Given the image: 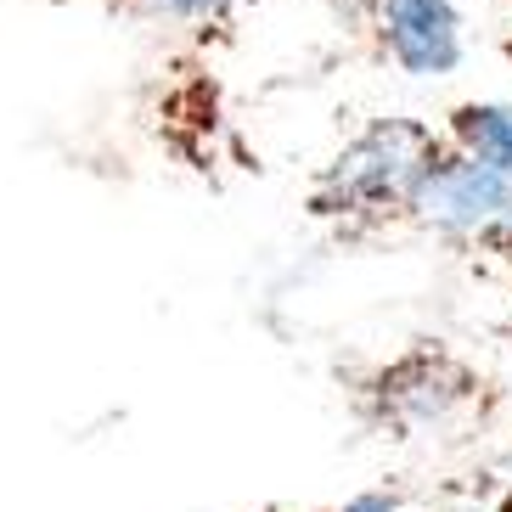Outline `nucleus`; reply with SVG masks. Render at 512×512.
I'll return each instance as SVG.
<instances>
[{"label": "nucleus", "mask_w": 512, "mask_h": 512, "mask_svg": "<svg viewBox=\"0 0 512 512\" xmlns=\"http://www.w3.org/2000/svg\"><path fill=\"white\" fill-rule=\"evenodd\" d=\"M321 512H411L400 490H366V496H349L338 507H321Z\"/></svg>", "instance_id": "obj_8"}, {"label": "nucleus", "mask_w": 512, "mask_h": 512, "mask_svg": "<svg viewBox=\"0 0 512 512\" xmlns=\"http://www.w3.org/2000/svg\"><path fill=\"white\" fill-rule=\"evenodd\" d=\"M490 479H496V496H490V512H512V451H501L490 462Z\"/></svg>", "instance_id": "obj_9"}, {"label": "nucleus", "mask_w": 512, "mask_h": 512, "mask_svg": "<svg viewBox=\"0 0 512 512\" xmlns=\"http://www.w3.org/2000/svg\"><path fill=\"white\" fill-rule=\"evenodd\" d=\"M136 6L152 23H169V29H214L248 0H136Z\"/></svg>", "instance_id": "obj_6"}, {"label": "nucleus", "mask_w": 512, "mask_h": 512, "mask_svg": "<svg viewBox=\"0 0 512 512\" xmlns=\"http://www.w3.org/2000/svg\"><path fill=\"white\" fill-rule=\"evenodd\" d=\"M439 152L445 124H428L417 113H377L316 164L304 186V214L349 242L406 226Z\"/></svg>", "instance_id": "obj_1"}, {"label": "nucleus", "mask_w": 512, "mask_h": 512, "mask_svg": "<svg viewBox=\"0 0 512 512\" xmlns=\"http://www.w3.org/2000/svg\"><path fill=\"white\" fill-rule=\"evenodd\" d=\"M372 34L406 79H451L467 57L462 0H372Z\"/></svg>", "instance_id": "obj_4"}, {"label": "nucleus", "mask_w": 512, "mask_h": 512, "mask_svg": "<svg viewBox=\"0 0 512 512\" xmlns=\"http://www.w3.org/2000/svg\"><path fill=\"white\" fill-rule=\"evenodd\" d=\"M406 226L434 231V237L456 242V248L496 226H512V175L501 164H490L484 152L445 136V152L428 169Z\"/></svg>", "instance_id": "obj_3"}, {"label": "nucleus", "mask_w": 512, "mask_h": 512, "mask_svg": "<svg viewBox=\"0 0 512 512\" xmlns=\"http://www.w3.org/2000/svg\"><path fill=\"white\" fill-rule=\"evenodd\" d=\"M507 394L473 355L445 338H417L400 355L366 366L349 383V411L366 434L389 445H422V439H456L467 428L496 422Z\"/></svg>", "instance_id": "obj_2"}, {"label": "nucleus", "mask_w": 512, "mask_h": 512, "mask_svg": "<svg viewBox=\"0 0 512 512\" xmlns=\"http://www.w3.org/2000/svg\"><path fill=\"white\" fill-rule=\"evenodd\" d=\"M445 136L484 152L490 164L512 175V102H462L445 113Z\"/></svg>", "instance_id": "obj_5"}, {"label": "nucleus", "mask_w": 512, "mask_h": 512, "mask_svg": "<svg viewBox=\"0 0 512 512\" xmlns=\"http://www.w3.org/2000/svg\"><path fill=\"white\" fill-rule=\"evenodd\" d=\"M462 254L473 265V276H484V282H496L512 293V226H496V231H484V237L462 242Z\"/></svg>", "instance_id": "obj_7"}]
</instances>
